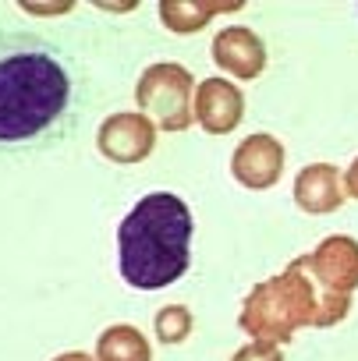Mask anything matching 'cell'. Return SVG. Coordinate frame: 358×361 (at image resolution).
<instances>
[{"label":"cell","mask_w":358,"mask_h":361,"mask_svg":"<svg viewBox=\"0 0 358 361\" xmlns=\"http://www.w3.org/2000/svg\"><path fill=\"white\" fill-rule=\"evenodd\" d=\"M337 319H344V315L323 301V294L316 290L312 276L305 273V266L298 259L280 276H270L266 283L252 287L238 322L256 340L287 343L298 329H305V326H333Z\"/></svg>","instance_id":"3957f363"},{"label":"cell","mask_w":358,"mask_h":361,"mask_svg":"<svg viewBox=\"0 0 358 361\" xmlns=\"http://www.w3.org/2000/svg\"><path fill=\"white\" fill-rule=\"evenodd\" d=\"M189 329H192L189 308H181V305L160 308V315H156V336H160L163 343H181V340L189 336Z\"/></svg>","instance_id":"4fadbf2b"},{"label":"cell","mask_w":358,"mask_h":361,"mask_svg":"<svg viewBox=\"0 0 358 361\" xmlns=\"http://www.w3.org/2000/svg\"><path fill=\"white\" fill-rule=\"evenodd\" d=\"M231 361H284V357H280V347H277V343L256 340V343H245Z\"/></svg>","instance_id":"5bb4252c"},{"label":"cell","mask_w":358,"mask_h":361,"mask_svg":"<svg viewBox=\"0 0 358 361\" xmlns=\"http://www.w3.org/2000/svg\"><path fill=\"white\" fill-rule=\"evenodd\" d=\"M135 99L163 131H185L192 124V71L181 64H153L135 85Z\"/></svg>","instance_id":"277c9868"},{"label":"cell","mask_w":358,"mask_h":361,"mask_svg":"<svg viewBox=\"0 0 358 361\" xmlns=\"http://www.w3.org/2000/svg\"><path fill=\"white\" fill-rule=\"evenodd\" d=\"M302 266L312 276V283L319 287L323 301L344 315L351 305V290L358 287V241L333 234L312 255H305Z\"/></svg>","instance_id":"5b68a950"},{"label":"cell","mask_w":358,"mask_h":361,"mask_svg":"<svg viewBox=\"0 0 358 361\" xmlns=\"http://www.w3.org/2000/svg\"><path fill=\"white\" fill-rule=\"evenodd\" d=\"M213 61L234 78H259L266 71V47L245 25H227L213 39Z\"/></svg>","instance_id":"9c48e42d"},{"label":"cell","mask_w":358,"mask_h":361,"mask_svg":"<svg viewBox=\"0 0 358 361\" xmlns=\"http://www.w3.org/2000/svg\"><path fill=\"white\" fill-rule=\"evenodd\" d=\"M96 361H153L149 340L135 326H110L96 340Z\"/></svg>","instance_id":"8fae6325"},{"label":"cell","mask_w":358,"mask_h":361,"mask_svg":"<svg viewBox=\"0 0 358 361\" xmlns=\"http://www.w3.org/2000/svg\"><path fill=\"white\" fill-rule=\"evenodd\" d=\"M54 361H93L89 354H82V350H71V354H57Z\"/></svg>","instance_id":"2e32d148"},{"label":"cell","mask_w":358,"mask_h":361,"mask_svg":"<svg viewBox=\"0 0 358 361\" xmlns=\"http://www.w3.org/2000/svg\"><path fill=\"white\" fill-rule=\"evenodd\" d=\"M231 8L234 4H174V0H167V4H160V15L174 32H199L217 11H231Z\"/></svg>","instance_id":"7c38bea8"},{"label":"cell","mask_w":358,"mask_h":361,"mask_svg":"<svg viewBox=\"0 0 358 361\" xmlns=\"http://www.w3.org/2000/svg\"><path fill=\"white\" fill-rule=\"evenodd\" d=\"M96 149L117 166L142 163L156 149V124L145 114H114L100 124Z\"/></svg>","instance_id":"8992f818"},{"label":"cell","mask_w":358,"mask_h":361,"mask_svg":"<svg viewBox=\"0 0 358 361\" xmlns=\"http://www.w3.org/2000/svg\"><path fill=\"white\" fill-rule=\"evenodd\" d=\"M231 173H234L238 185H245L252 192L273 188L284 173V145L266 131L249 135L231 156Z\"/></svg>","instance_id":"52a82bcc"},{"label":"cell","mask_w":358,"mask_h":361,"mask_svg":"<svg viewBox=\"0 0 358 361\" xmlns=\"http://www.w3.org/2000/svg\"><path fill=\"white\" fill-rule=\"evenodd\" d=\"M294 202H298L305 213H312V216L340 209L344 192H340V173H337V166H330V163H312V166H305V170L298 173V180H294Z\"/></svg>","instance_id":"30bf717a"},{"label":"cell","mask_w":358,"mask_h":361,"mask_svg":"<svg viewBox=\"0 0 358 361\" xmlns=\"http://www.w3.org/2000/svg\"><path fill=\"white\" fill-rule=\"evenodd\" d=\"M82 110L85 78L64 47L36 32H0V152L61 145Z\"/></svg>","instance_id":"6da1fadb"},{"label":"cell","mask_w":358,"mask_h":361,"mask_svg":"<svg viewBox=\"0 0 358 361\" xmlns=\"http://www.w3.org/2000/svg\"><path fill=\"white\" fill-rule=\"evenodd\" d=\"M344 188H347V195L351 199H358V159L347 166V173H344Z\"/></svg>","instance_id":"9a60e30c"},{"label":"cell","mask_w":358,"mask_h":361,"mask_svg":"<svg viewBox=\"0 0 358 361\" xmlns=\"http://www.w3.org/2000/svg\"><path fill=\"white\" fill-rule=\"evenodd\" d=\"M196 121L210 135H227L241 124L245 117V96L234 82L227 78H206L196 92Z\"/></svg>","instance_id":"ba28073f"},{"label":"cell","mask_w":358,"mask_h":361,"mask_svg":"<svg viewBox=\"0 0 358 361\" xmlns=\"http://www.w3.org/2000/svg\"><path fill=\"white\" fill-rule=\"evenodd\" d=\"M192 209L170 192H153L131 206L117 227V273L135 290H160L192 266Z\"/></svg>","instance_id":"7a4b0ae2"}]
</instances>
